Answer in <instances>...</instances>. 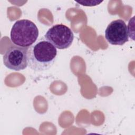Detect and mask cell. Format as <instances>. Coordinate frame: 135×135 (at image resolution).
<instances>
[{
	"label": "cell",
	"mask_w": 135,
	"mask_h": 135,
	"mask_svg": "<svg viewBox=\"0 0 135 135\" xmlns=\"http://www.w3.org/2000/svg\"><path fill=\"white\" fill-rule=\"evenodd\" d=\"M127 25L124 21L118 19L112 21L105 31V37L112 45H122L129 41Z\"/></svg>",
	"instance_id": "5b68a950"
},
{
	"label": "cell",
	"mask_w": 135,
	"mask_h": 135,
	"mask_svg": "<svg viewBox=\"0 0 135 135\" xmlns=\"http://www.w3.org/2000/svg\"><path fill=\"white\" fill-rule=\"evenodd\" d=\"M28 47L13 45L5 52L3 55L4 65L11 70L20 71L24 70L28 65L27 52Z\"/></svg>",
	"instance_id": "277c9868"
},
{
	"label": "cell",
	"mask_w": 135,
	"mask_h": 135,
	"mask_svg": "<svg viewBox=\"0 0 135 135\" xmlns=\"http://www.w3.org/2000/svg\"><path fill=\"white\" fill-rule=\"evenodd\" d=\"M80 4L83 6H93L100 4L102 1H80L76 2Z\"/></svg>",
	"instance_id": "8992f818"
},
{
	"label": "cell",
	"mask_w": 135,
	"mask_h": 135,
	"mask_svg": "<svg viewBox=\"0 0 135 135\" xmlns=\"http://www.w3.org/2000/svg\"><path fill=\"white\" fill-rule=\"evenodd\" d=\"M38 30L31 21L23 19L17 21L13 25L10 33V38L17 46L29 47L37 40Z\"/></svg>",
	"instance_id": "7a4b0ae2"
},
{
	"label": "cell",
	"mask_w": 135,
	"mask_h": 135,
	"mask_svg": "<svg viewBox=\"0 0 135 135\" xmlns=\"http://www.w3.org/2000/svg\"><path fill=\"white\" fill-rule=\"evenodd\" d=\"M56 56V48L45 38H42L28 47V66L35 71H45L53 65Z\"/></svg>",
	"instance_id": "6da1fadb"
},
{
	"label": "cell",
	"mask_w": 135,
	"mask_h": 135,
	"mask_svg": "<svg viewBox=\"0 0 135 135\" xmlns=\"http://www.w3.org/2000/svg\"><path fill=\"white\" fill-rule=\"evenodd\" d=\"M44 38L56 48L63 50L69 47L74 40L72 30L63 24H56L50 28L44 35Z\"/></svg>",
	"instance_id": "3957f363"
}]
</instances>
